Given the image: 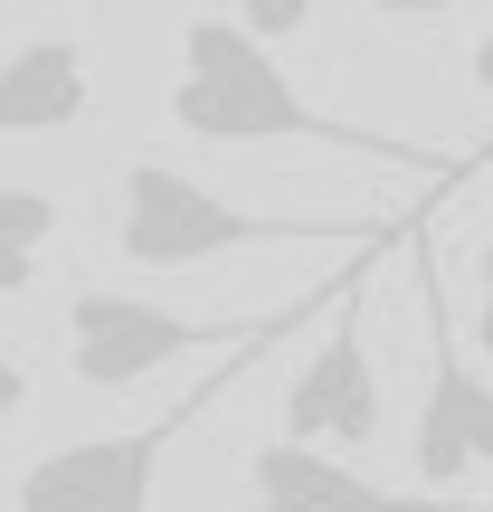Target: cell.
<instances>
[{"instance_id": "6da1fadb", "label": "cell", "mask_w": 493, "mask_h": 512, "mask_svg": "<svg viewBox=\"0 0 493 512\" xmlns=\"http://www.w3.org/2000/svg\"><path fill=\"white\" fill-rule=\"evenodd\" d=\"M171 124L190 143H219V152H256V143H332V152H361V162H408L427 181H456L465 162L427 143H399V133H361V124H332L304 86L285 76L275 38H256L247 19L200 10L181 29V76H171Z\"/></svg>"}, {"instance_id": "7a4b0ae2", "label": "cell", "mask_w": 493, "mask_h": 512, "mask_svg": "<svg viewBox=\"0 0 493 512\" xmlns=\"http://www.w3.org/2000/svg\"><path fill=\"white\" fill-rule=\"evenodd\" d=\"M361 238H389V219L247 209V200H228V190H209L200 171L162 162V152L114 171V256H124V266H152V275L219 266V256H247V247H361Z\"/></svg>"}, {"instance_id": "3957f363", "label": "cell", "mask_w": 493, "mask_h": 512, "mask_svg": "<svg viewBox=\"0 0 493 512\" xmlns=\"http://www.w3.org/2000/svg\"><path fill=\"white\" fill-rule=\"evenodd\" d=\"M332 285H342V275H332ZM332 285L294 294V304L256 313V323H200V313H171V304L124 294V285H76L67 294V370L86 389H143V380H162L171 361H190V351H238V342H256V332L313 323V304H323Z\"/></svg>"}, {"instance_id": "277c9868", "label": "cell", "mask_w": 493, "mask_h": 512, "mask_svg": "<svg viewBox=\"0 0 493 512\" xmlns=\"http://www.w3.org/2000/svg\"><path fill=\"white\" fill-rule=\"evenodd\" d=\"M285 332H256V342H238L219 370H209L200 389H190L181 408H162L152 427H124V437H76V446H57V456H38V465H19L10 475V503H38V512H57V503H86V512H133L152 494V475H162V456H171V437L181 427H200L209 408H219V389H238L247 380V361L256 351H275Z\"/></svg>"}, {"instance_id": "5b68a950", "label": "cell", "mask_w": 493, "mask_h": 512, "mask_svg": "<svg viewBox=\"0 0 493 512\" xmlns=\"http://www.w3.org/2000/svg\"><path fill=\"white\" fill-rule=\"evenodd\" d=\"M389 238L351 247L342 285H332V323L323 342L294 361L285 380V437H313V446H342V456H361L370 437H380V361H370V275H380Z\"/></svg>"}, {"instance_id": "8992f818", "label": "cell", "mask_w": 493, "mask_h": 512, "mask_svg": "<svg viewBox=\"0 0 493 512\" xmlns=\"http://www.w3.org/2000/svg\"><path fill=\"white\" fill-rule=\"evenodd\" d=\"M408 247H418V304H427V399H418V427H408V456H418V484H465L493 465V380L456 351V313H446L418 219H408Z\"/></svg>"}, {"instance_id": "52a82bcc", "label": "cell", "mask_w": 493, "mask_h": 512, "mask_svg": "<svg viewBox=\"0 0 493 512\" xmlns=\"http://www.w3.org/2000/svg\"><path fill=\"white\" fill-rule=\"evenodd\" d=\"M95 114V67L76 38H19L0 57V133H67Z\"/></svg>"}, {"instance_id": "ba28073f", "label": "cell", "mask_w": 493, "mask_h": 512, "mask_svg": "<svg viewBox=\"0 0 493 512\" xmlns=\"http://www.w3.org/2000/svg\"><path fill=\"white\" fill-rule=\"evenodd\" d=\"M247 494L256 503H351V494H380V484H370L342 446H313V437H285V427H275L247 456Z\"/></svg>"}, {"instance_id": "9c48e42d", "label": "cell", "mask_w": 493, "mask_h": 512, "mask_svg": "<svg viewBox=\"0 0 493 512\" xmlns=\"http://www.w3.org/2000/svg\"><path fill=\"white\" fill-rule=\"evenodd\" d=\"M48 238H57V200H48V190L0 181V294H29V285H38Z\"/></svg>"}, {"instance_id": "30bf717a", "label": "cell", "mask_w": 493, "mask_h": 512, "mask_svg": "<svg viewBox=\"0 0 493 512\" xmlns=\"http://www.w3.org/2000/svg\"><path fill=\"white\" fill-rule=\"evenodd\" d=\"M200 10H228V19H247L256 38H294V29H313V0H200Z\"/></svg>"}, {"instance_id": "8fae6325", "label": "cell", "mask_w": 493, "mask_h": 512, "mask_svg": "<svg viewBox=\"0 0 493 512\" xmlns=\"http://www.w3.org/2000/svg\"><path fill=\"white\" fill-rule=\"evenodd\" d=\"M465 10V0H370V19H446Z\"/></svg>"}, {"instance_id": "7c38bea8", "label": "cell", "mask_w": 493, "mask_h": 512, "mask_svg": "<svg viewBox=\"0 0 493 512\" xmlns=\"http://www.w3.org/2000/svg\"><path fill=\"white\" fill-rule=\"evenodd\" d=\"M19 408H29V370L0 351V418H19Z\"/></svg>"}, {"instance_id": "4fadbf2b", "label": "cell", "mask_w": 493, "mask_h": 512, "mask_svg": "<svg viewBox=\"0 0 493 512\" xmlns=\"http://www.w3.org/2000/svg\"><path fill=\"white\" fill-rule=\"evenodd\" d=\"M465 67H475V95H484V105H493V29L475 38V48H465Z\"/></svg>"}, {"instance_id": "5bb4252c", "label": "cell", "mask_w": 493, "mask_h": 512, "mask_svg": "<svg viewBox=\"0 0 493 512\" xmlns=\"http://www.w3.org/2000/svg\"><path fill=\"white\" fill-rule=\"evenodd\" d=\"M475 361H493V285H484V304H475Z\"/></svg>"}]
</instances>
